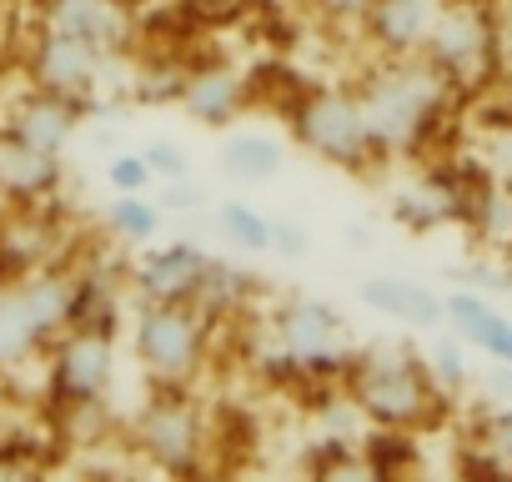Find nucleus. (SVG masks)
<instances>
[{"mask_svg": "<svg viewBox=\"0 0 512 482\" xmlns=\"http://www.w3.org/2000/svg\"><path fill=\"white\" fill-rule=\"evenodd\" d=\"M347 407L382 437H427L452 417V392L437 382L432 362L407 342L357 347L337 377Z\"/></svg>", "mask_w": 512, "mask_h": 482, "instance_id": "nucleus-1", "label": "nucleus"}, {"mask_svg": "<svg viewBox=\"0 0 512 482\" xmlns=\"http://www.w3.org/2000/svg\"><path fill=\"white\" fill-rule=\"evenodd\" d=\"M352 91H357L367 131H372V141L387 161L417 156L447 126V116L462 101V91L442 71H432L422 56H412V61H367V71L352 76Z\"/></svg>", "mask_w": 512, "mask_h": 482, "instance_id": "nucleus-2", "label": "nucleus"}, {"mask_svg": "<svg viewBox=\"0 0 512 482\" xmlns=\"http://www.w3.org/2000/svg\"><path fill=\"white\" fill-rule=\"evenodd\" d=\"M282 121H287V141L297 151H307L312 161H322L342 176H377L392 166L367 131L352 81H302L292 91V101L282 106Z\"/></svg>", "mask_w": 512, "mask_h": 482, "instance_id": "nucleus-3", "label": "nucleus"}, {"mask_svg": "<svg viewBox=\"0 0 512 482\" xmlns=\"http://www.w3.org/2000/svg\"><path fill=\"white\" fill-rule=\"evenodd\" d=\"M81 312V272L56 262L0 277V372H16L76 322Z\"/></svg>", "mask_w": 512, "mask_h": 482, "instance_id": "nucleus-4", "label": "nucleus"}, {"mask_svg": "<svg viewBox=\"0 0 512 482\" xmlns=\"http://www.w3.org/2000/svg\"><path fill=\"white\" fill-rule=\"evenodd\" d=\"M211 312L196 302H136L131 362L151 392H186L211 362Z\"/></svg>", "mask_w": 512, "mask_h": 482, "instance_id": "nucleus-5", "label": "nucleus"}, {"mask_svg": "<svg viewBox=\"0 0 512 482\" xmlns=\"http://www.w3.org/2000/svg\"><path fill=\"white\" fill-rule=\"evenodd\" d=\"M116 312H86L76 317L51 347H46V397L61 417H86L106 407L116 382Z\"/></svg>", "mask_w": 512, "mask_h": 482, "instance_id": "nucleus-6", "label": "nucleus"}, {"mask_svg": "<svg viewBox=\"0 0 512 482\" xmlns=\"http://www.w3.org/2000/svg\"><path fill=\"white\" fill-rule=\"evenodd\" d=\"M267 332H272V357L282 362V372L307 377V382L337 387L347 357L357 352L342 307H332L327 297H312V292H287L267 312Z\"/></svg>", "mask_w": 512, "mask_h": 482, "instance_id": "nucleus-7", "label": "nucleus"}, {"mask_svg": "<svg viewBox=\"0 0 512 482\" xmlns=\"http://www.w3.org/2000/svg\"><path fill=\"white\" fill-rule=\"evenodd\" d=\"M131 447L151 472L191 477L206 462V447H211V422H206V407H201L196 387L151 392L141 402V412L131 417Z\"/></svg>", "mask_w": 512, "mask_h": 482, "instance_id": "nucleus-8", "label": "nucleus"}, {"mask_svg": "<svg viewBox=\"0 0 512 482\" xmlns=\"http://www.w3.org/2000/svg\"><path fill=\"white\" fill-rule=\"evenodd\" d=\"M422 61L467 96L502 66V21L492 16L487 0H447L422 46Z\"/></svg>", "mask_w": 512, "mask_h": 482, "instance_id": "nucleus-9", "label": "nucleus"}, {"mask_svg": "<svg viewBox=\"0 0 512 482\" xmlns=\"http://www.w3.org/2000/svg\"><path fill=\"white\" fill-rule=\"evenodd\" d=\"M221 272L226 267L186 236L151 241V247H141V257L126 272V292H131V302H196V307L211 312Z\"/></svg>", "mask_w": 512, "mask_h": 482, "instance_id": "nucleus-10", "label": "nucleus"}, {"mask_svg": "<svg viewBox=\"0 0 512 482\" xmlns=\"http://www.w3.org/2000/svg\"><path fill=\"white\" fill-rule=\"evenodd\" d=\"M116 56H106L101 46L71 36V31H56V26H41L31 31L26 41V56H21V76L41 91H56V96H71L81 106L96 101V91L106 86V71H111Z\"/></svg>", "mask_w": 512, "mask_h": 482, "instance_id": "nucleus-11", "label": "nucleus"}, {"mask_svg": "<svg viewBox=\"0 0 512 482\" xmlns=\"http://www.w3.org/2000/svg\"><path fill=\"white\" fill-rule=\"evenodd\" d=\"M81 121H86V106L71 101V96H56V91H41V86H21L11 101H6V116H0V131H11L16 141L46 151V156H66L71 141L81 136Z\"/></svg>", "mask_w": 512, "mask_h": 482, "instance_id": "nucleus-12", "label": "nucleus"}, {"mask_svg": "<svg viewBox=\"0 0 512 482\" xmlns=\"http://www.w3.org/2000/svg\"><path fill=\"white\" fill-rule=\"evenodd\" d=\"M447 0H372V11L357 26V46L372 61H412L422 56Z\"/></svg>", "mask_w": 512, "mask_h": 482, "instance_id": "nucleus-13", "label": "nucleus"}, {"mask_svg": "<svg viewBox=\"0 0 512 482\" xmlns=\"http://www.w3.org/2000/svg\"><path fill=\"white\" fill-rule=\"evenodd\" d=\"M171 101L181 106V116H191L196 126L206 131H231L241 126V116L256 106V91H251V76H241L236 66H191Z\"/></svg>", "mask_w": 512, "mask_h": 482, "instance_id": "nucleus-14", "label": "nucleus"}, {"mask_svg": "<svg viewBox=\"0 0 512 482\" xmlns=\"http://www.w3.org/2000/svg\"><path fill=\"white\" fill-rule=\"evenodd\" d=\"M36 21L71 31L91 46H101L106 56H126L136 41V11L126 0H36Z\"/></svg>", "mask_w": 512, "mask_h": 482, "instance_id": "nucleus-15", "label": "nucleus"}, {"mask_svg": "<svg viewBox=\"0 0 512 482\" xmlns=\"http://www.w3.org/2000/svg\"><path fill=\"white\" fill-rule=\"evenodd\" d=\"M66 181V156H46L11 131H0V201H11V211H31L51 201Z\"/></svg>", "mask_w": 512, "mask_h": 482, "instance_id": "nucleus-16", "label": "nucleus"}, {"mask_svg": "<svg viewBox=\"0 0 512 482\" xmlns=\"http://www.w3.org/2000/svg\"><path fill=\"white\" fill-rule=\"evenodd\" d=\"M442 322L452 337L472 352H482L492 367H512V312H502L482 292H452L442 297Z\"/></svg>", "mask_w": 512, "mask_h": 482, "instance_id": "nucleus-17", "label": "nucleus"}, {"mask_svg": "<svg viewBox=\"0 0 512 482\" xmlns=\"http://www.w3.org/2000/svg\"><path fill=\"white\" fill-rule=\"evenodd\" d=\"M221 176L241 191L251 186H272L282 171H287V141L272 136V131H241L231 126L226 141H221V156H216Z\"/></svg>", "mask_w": 512, "mask_h": 482, "instance_id": "nucleus-18", "label": "nucleus"}, {"mask_svg": "<svg viewBox=\"0 0 512 482\" xmlns=\"http://www.w3.org/2000/svg\"><path fill=\"white\" fill-rule=\"evenodd\" d=\"M357 302L377 317H392L402 327H442V297L412 277H397V272H382V277H367L357 287Z\"/></svg>", "mask_w": 512, "mask_h": 482, "instance_id": "nucleus-19", "label": "nucleus"}, {"mask_svg": "<svg viewBox=\"0 0 512 482\" xmlns=\"http://www.w3.org/2000/svg\"><path fill=\"white\" fill-rule=\"evenodd\" d=\"M211 221H216V236H226L231 252H241V257H272L277 216L262 211L256 201H246V196H221L216 211H211Z\"/></svg>", "mask_w": 512, "mask_h": 482, "instance_id": "nucleus-20", "label": "nucleus"}, {"mask_svg": "<svg viewBox=\"0 0 512 482\" xmlns=\"http://www.w3.org/2000/svg\"><path fill=\"white\" fill-rule=\"evenodd\" d=\"M166 226V211L151 191H111V206H106V236L121 241V247H151Z\"/></svg>", "mask_w": 512, "mask_h": 482, "instance_id": "nucleus-21", "label": "nucleus"}, {"mask_svg": "<svg viewBox=\"0 0 512 482\" xmlns=\"http://www.w3.org/2000/svg\"><path fill=\"white\" fill-rule=\"evenodd\" d=\"M477 467L492 477H512V402H497L477 422Z\"/></svg>", "mask_w": 512, "mask_h": 482, "instance_id": "nucleus-22", "label": "nucleus"}, {"mask_svg": "<svg viewBox=\"0 0 512 482\" xmlns=\"http://www.w3.org/2000/svg\"><path fill=\"white\" fill-rule=\"evenodd\" d=\"M367 11H372V0H307L302 16L327 36H352L357 41V26H362Z\"/></svg>", "mask_w": 512, "mask_h": 482, "instance_id": "nucleus-23", "label": "nucleus"}, {"mask_svg": "<svg viewBox=\"0 0 512 482\" xmlns=\"http://www.w3.org/2000/svg\"><path fill=\"white\" fill-rule=\"evenodd\" d=\"M477 171H482L492 186H507V191H512V116H502L497 126H487Z\"/></svg>", "mask_w": 512, "mask_h": 482, "instance_id": "nucleus-24", "label": "nucleus"}, {"mask_svg": "<svg viewBox=\"0 0 512 482\" xmlns=\"http://www.w3.org/2000/svg\"><path fill=\"white\" fill-rule=\"evenodd\" d=\"M106 186L111 191H156V176H151L141 151H116L106 161Z\"/></svg>", "mask_w": 512, "mask_h": 482, "instance_id": "nucleus-25", "label": "nucleus"}, {"mask_svg": "<svg viewBox=\"0 0 512 482\" xmlns=\"http://www.w3.org/2000/svg\"><path fill=\"white\" fill-rule=\"evenodd\" d=\"M141 156H146L156 186H166V181H191V156H186L176 141H151V146H141Z\"/></svg>", "mask_w": 512, "mask_h": 482, "instance_id": "nucleus-26", "label": "nucleus"}, {"mask_svg": "<svg viewBox=\"0 0 512 482\" xmlns=\"http://www.w3.org/2000/svg\"><path fill=\"white\" fill-rule=\"evenodd\" d=\"M272 252H277L282 262H302V257L312 252V236H307V226H302V221H292V216H277Z\"/></svg>", "mask_w": 512, "mask_h": 482, "instance_id": "nucleus-27", "label": "nucleus"}, {"mask_svg": "<svg viewBox=\"0 0 512 482\" xmlns=\"http://www.w3.org/2000/svg\"><path fill=\"white\" fill-rule=\"evenodd\" d=\"M457 357H462V352H457V342H437V347H432V357H427V362H432V372H437V382H442L447 392H457V387L467 382V367H462Z\"/></svg>", "mask_w": 512, "mask_h": 482, "instance_id": "nucleus-28", "label": "nucleus"}, {"mask_svg": "<svg viewBox=\"0 0 512 482\" xmlns=\"http://www.w3.org/2000/svg\"><path fill=\"white\" fill-rule=\"evenodd\" d=\"M156 201H161V211H166V216H171V211H201V206H206V196H201L191 181H166Z\"/></svg>", "mask_w": 512, "mask_h": 482, "instance_id": "nucleus-29", "label": "nucleus"}, {"mask_svg": "<svg viewBox=\"0 0 512 482\" xmlns=\"http://www.w3.org/2000/svg\"><path fill=\"white\" fill-rule=\"evenodd\" d=\"M176 6L196 21H226V16H241L251 0H176Z\"/></svg>", "mask_w": 512, "mask_h": 482, "instance_id": "nucleus-30", "label": "nucleus"}, {"mask_svg": "<svg viewBox=\"0 0 512 482\" xmlns=\"http://www.w3.org/2000/svg\"><path fill=\"white\" fill-rule=\"evenodd\" d=\"M482 382H487V392H492L497 402H512V367H492Z\"/></svg>", "mask_w": 512, "mask_h": 482, "instance_id": "nucleus-31", "label": "nucleus"}, {"mask_svg": "<svg viewBox=\"0 0 512 482\" xmlns=\"http://www.w3.org/2000/svg\"><path fill=\"white\" fill-rule=\"evenodd\" d=\"M277 6H287V11H297V16H302V11H307V0H277Z\"/></svg>", "mask_w": 512, "mask_h": 482, "instance_id": "nucleus-32", "label": "nucleus"}, {"mask_svg": "<svg viewBox=\"0 0 512 482\" xmlns=\"http://www.w3.org/2000/svg\"><path fill=\"white\" fill-rule=\"evenodd\" d=\"M6 6H11V0H0V11H6Z\"/></svg>", "mask_w": 512, "mask_h": 482, "instance_id": "nucleus-33", "label": "nucleus"}]
</instances>
